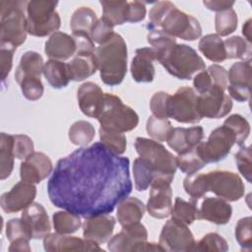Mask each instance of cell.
Returning a JSON list of instances; mask_svg holds the SVG:
<instances>
[{
	"label": "cell",
	"instance_id": "cell-1",
	"mask_svg": "<svg viewBox=\"0 0 252 252\" xmlns=\"http://www.w3.org/2000/svg\"><path fill=\"white\" fill-rule=\"evenodd\" d=\"M129 158L100 142L60 158L47 182L50 202L81 217L110 214L132 192Z\"/></svg>",
	"mask_w": 252,
	"mask_h": 252
},
{
	"label": "cell",
	"instance_id": "cell-8",
	"mask_svg": "<svg viewBox=\"0 0 252 252\" xmlns=\"http://www.w3.org/2000/svg\"><path fill=\"white\" fill-rule=\"evenodd\" d=\"M107 242V249L112 252L163 251L158 243L148 242L147 228L140 221L122 226V230Z\"/></svg>",
	"mask_w": 252,
	"mask_h": 252
},
{
	"label": "cell",
	"instance_id": "cell-10",
	"mask_svg": "<svg viewBox=\"0 0 252 252\" xmlns=\"http://www.w3.org/2000/svg\"><path fill=\"white\" fill-rule=\"evenodd\" d=\"M234 144H236L234 133L222 124L211 132L206 142H201L197 145V150L207 164L225 158Z\"/></svg>",
	"mask_w": 252,
	"mask_h": 252
},
{
	"label": "cell",
	"instance_id": "cell-37",
	"mask_svg": "<svg viewBox=\"0 0 252 252\" xmlns=\"http://www.w3.org/2000/svg\"><path fill=\"white\" fill-rule=\"evenodd\" d=\"M99 3L102 7V17L108 20L113 26L123 25L127 22V1L102 0Z\"/></svg>",
	"mask_w": 252,
	"mask_h": 252
},
{
	"label": "cell",
	"instance_id": "cell-32",
	"mask_svg": "<svg viewBox=\"0 0 252 252\" xmlns=\"http://www.w3.org/2000/svg\"><path fill=\"white\" fill-rule=\"evenodd\" d=\"M199 50L210 61L220 63L226 59L223 40L217 33H210L201 37Z\"/></svg>",
	"mask_w": 252,
	"mask_h": 252
},
{
	"label": "cell",
	"instance_id": "cell-41",
	"mask_svg": "<svg viewBox=\"0 0 252 252\" xmlns=\"http://www.w3.org/2000/svg\"><path fill=\"white\" fill-rule=\"evenodd\" d=\"M171 218L175 219L187 225L194 222L198 219V207L193 201H185L180 197H176L171 211Z\"/></svg>",
	"mask_w": 252,
	"mask_h": 252
},
{
	"label": "cell",
	"instance_id": "cell-12",
	"mask_svg": "<svg viewBox=\"0 0 252 252\" xmlns=\"http://www.w3.org/2000/svg\"><path fill=\"white\" fill-rule=\"evenodd\" d=\"M158 244L163 251L187 252L194 251L196 240L187 224L171 218L162 226Z\"/></svg>",
	"mask_w": 252,
	"mask_h": 252
},
{
	"label": "cell",
	"instance_id": "cell-3",
	"mask_svg": "<svg viewBox=\"0 0 252 252\" xmlns=\"http://www.w3.org/2000/svg\"><path fill=\"white\" fill-rule=\"evenodd\" d=\"M27 5L23 0L0 2V46L17 49L27 39Z\"/></svg>",
	"mask_w": 252,
	"mask_h": 252
},
{
	"label": "cell",
	"instance_id": "cell-59",
	"mask_svg": "<svg viewBox=\"0 0 252 252\" xmlns=\"http://www.w3.org/2000/svg\"><path fill=\"white\" fill-rule=\"evenodd\" d=\"M193 86L198 94H203L215 87L207 70H202L195 75L193 79Z\"/></svg>",
	"mask_w": 252,
	"mask_h": 252
},
{
	"label": "cell",
	"instance_id": "cell-23",
	"mask_svg": "<svg viewBox=\"0 0 252 252\" xmlns=\"http://www.w3.org/2000/svg\"><path fill=\"white\" fill-rule=\"evenodd\" d=\"M197 204V203H196ZM198 219L216 224H225L230 220L232 208L229 203L219 197H206L198 206Z\"/></svg>",
	"mask_w": 252,
	"mask_h": 252
},
{
	"label": "cell",
	"instance_id": "cell-55",
	"mask_svg": "<svg viewBox=\"0 0 252 252\" xmlns=\"http://www.w3.org/2000/svg\"><path fill=\"white\" fill-rule=\"evenodd\" d=\"M76 42L75 55H91L95 51L94 42L90 34L86 33H72Z\"/></svg>",
	"mask_w": 252,
	"mask_h": 252
},
{
	"label": "cell",
	"instance_id": "cell-15",
	"mask_svg": "<svg viewBox=\"0 0 252 252\" xmlns=\"http://www.w3.org/2000/svg\"><path fill=\"white\" fill-rule=\"evenodd\" d=\"M231 108V97L220 87H213L209 92L198 94V110L202 118H221L226 116Z\"/></svg>",
	"mask_w": 252,
	"mask_h": 252
},
{
	"label": "cell",
	"instance_id": "cell-52",
	"mask_svg": "<svg viewBox=\"0 0 252 252\" xmlns=\"http://www.w3.org/2000/svg\"><path fill=\"white\" fill-rule=\"evenodd\" d=\"M113 27L114 26L105 18L101 17L100 19H97L94 27L91 32V37L93 41L98 43L99 45L107 41L114 33Z\"/></svg>",
	"mask_w": 252,
	"mask_h": 252
},
{
	"label": "cell",
	"instance_id": "cell-58",
	"mask_svg": "<svg viewBox=\"0 0 252 252\" xmlns=\"http://www.w3.org/2000/svg\"><path fill=\"white\" fill-rule=\"evenodd\" d=\"M146 5L141 1L128 2L127 9V22L128 23H139L146 17Z\"/></svg>",
	"mask_w": 252,
	"mask_h": 252
},
{
	"label": "cell",
	"instance_id": "cell-42",
	"mask_svg": "<svg viewBox=\"0 0 252 252\" xmlns=\"http://www.w3.org/2000/svg\"><path fill=\"white\" fill-rule=\"evenodd\" d=\"M183 188L185 192L191 197V201L197 203L208 193L206 173H192L188 174L183 181Z\"/></svg>",
	"mask_w": 252,
	"mask_h": 252
},
{
	"label": "cell",
	"instance_id": "cell-17",
	"mask_svg": "<svg viewBox=\"0 0 252 252\" xmlns=\"http://www.w3.org/2000/svg\"><path fill=\"white\" fill-rule=\"evenodd\" d=\"M36 196V187L32 183L20 181L12 189L0 197V206L6 214H14L25 210L33 203Z\"/></svg>",
	"mask_w": 252,
	"mask_h": 252
},
{
	"label": "cell",
	"instance_id": "cell-29",
	"mask_svg": "<svg viewBox=\"0 0 252 252\" xmlns=\"http://www.w3.org/2000/svg\"><path fill=\"white\" fill-rule=\"evenodd\" d=\"M146 212L145 204L136 197H126L117 205L116 217L121 226L139 222Z\"/></svg>",
	"mask_w": 252,
	"mask_h": 252
},
{
	"label": "cell",
	"instance_id": "cell-31",
	"mask_svg": "<svg viewBox=\"0 0 252 252\" xmlns=\"http://www.w3.org/2000/svg\"><path fill=\"white\" fill-rule=\"evenodd\" d=\"M149 32L147 35L148 42L156 55V61L160 62L177 43L175 37L167 34L160 29L148 28Z\"/></svg>",
	"mask_w": 252,
	"mask_h": 252
},
{
	"label": "cell",
	"instance_id": "cell-50",
	"mask_svg": "<svg viewBox=\"0 0 252 252\" xmlns=\"http://www.w3.org/2000/svg\"><path fill=\"white\" fill-rule=\"evenodd\" d=\"M171 94L165 92H157L150 100V108L153 115L159 118H169V104Z\"/></svg>",
	"mask_w": 252,
	"mask_h": 252
},
{
	"label": "cell",
	"instance_id": "cell-53",
	"mask_svg": "<svg viewBox=\"0 0 252 252\" xmlns=\"http://www.w3.org/2000/svg\"><path fill=\"white\" fill-rule=\"evenodd\" d=\"M14 138V155L18 159H25L33 153V142L25 134L13 135Z\"/></svg>",
	"mask_w": 252,
	"mask_h": 252
},
{
	"label": "cell",
	"instance_id": "cell-54",
	"mask_svg": "<svg viewBox=\"0 0 252 252\" xmlns=\"http://www.w3.org/2000/svg\"><path fill=\"white\" fill-rule=\"evenodd\" d=\"M23 95L32 101L39 99L44 92V88L40 79H28L20 84Z\"/></svg>",
	"mask_w": 252,
	"mask_h": 252
},
{
	"label": "cell",
	"instance_id": "cell-25",
	"mask_svg": "<svg viewBox=\"0 0 252 252\" xmlns=\"http://www.w3.org/2000/svg\"><path fill=\"white\" fill-rule=\"evenodd\" d=\"M203 138L204 130L201 126L176 127L172 129L166 142L169 148L179 155L195 148L202 142Z\"/></svg>",
	"mask_w": 252,
	"mask_h": 252
},
{
	"label": "cell",
	"instance_id": "cell-46",
	"mask_svg": "<svg viewBox=\"0 0 252 252\" xmlns=\"http://www.w3.org/2000/svg\"><path fill=\"white\" fill-rule=\"evenodd\" d=\"M99 142L118 156L126 151L127 139L123 133L99 128Z\"/></svg>",
	"mask_w": 252,
	"mask_h": 252
},
{
	"label": "cell",
	"instance_id": "cell-44",
	"mask_svg": "<svg viewBox=\"0 0 252 252\" xmlns=\"http://www.w3.org/2000/svg\"><path fill=\"white\" fill-rule=\"evenodd\" d=\"M173 127L167 118H159L151 115L148 118L146 130L153 140L158 142H164L168 139Z\"/></svg>",
	"mask_w": 252,
	"mask_h": 252
},
{
	"label": "cell",
	"instance_id": "cell-9",
	"mask_svg": "<svg viewBox=\"0 0 252 252\" xmlns=\"http://www.w3.org/2000/svg\"><path fill=\"white\" fill-rule=\"evenodd\" d=\"M167 34L184 40L193 41L202 35V28L199 21L192 15L186 14L172 4L158 25Z\"/></svg>",
	"mask_w": 252,
	"mask_h": 252
},
{
	"label": "cell",
	"instance_id": "cell-14",
	"mask_svg": "<svg viewBox=\"0 0 252 252\" xmlns=\"http://www.w3.org/2000/svg\"><path fill=\"white\" fill-rule=\"evenodd\" d=\"M228 95L233 99L244 102L250 99L252 67L251 60L233 63L227 71Z\"/></svg>",
	"mask_w": 252,
	"mask_h": 252
},
{
	"label": "cell",
	"instance_id": "cell-45",
	"mask_svg": "<svg viewBox=\"0 0 252 252\" xmlns=\"http://www.w3.org/2000/svg\"><path fill=\"white\" fill-rule=\"evenodd\" d=\"M237 14L232 8L218 12L215 17V29L217 34L221 37L232 33L237 28Z\"/></svg>",
	"mask_w": 252,
	"mask_h": 252
},
{
	"label": "cell",
	"instance_id": "cell-2",
	"mask_svg": "<svg viewBox=\"0 0 252 252\" xmlns=\"http://www.w3.org/2000/svg\"><path fill=\"white\" fill-rule=\"evenodd\" d=\"M94 59L99 70L101 81L107 86L121 84L127 73L128 51L124 38L114 32L94 51Z\"/></svg>",
	"mask_w": 252,
	"mask_h": 252
},
{
	"label": "cell",
	"instance_id": "cell-47",
	"mask_svg": "<svg viewBox=\"0 0 252 252\" xmlns=\"http://www.w3.org/2000/svg\"><path fill=\"white\" fill-rule=\"evenodd\" d=\"M228 250L226 240L217 232H210L196 242L194 251H216L225 252Z\"/></svg>",
	"mask_w": 252,
	"mask_h": 252
},
{
	"label": "cell",
	"instance_id": "cell-43",
	"mask_svg": "<svg viewBox=\"0 0 252 252\" xmlns=\"http://www.w3.org/2000/svg\"><path fill=\"white\" fill-rule=\"evenodd\" d=\"M176 163L177 167L187 175L198 172L206 165L197 150V146L185 153L179 154L176 157Z\"/></svg>",
	"mask_w": 252,
	"mask_h": 252
},
{
	"label": "cell",
	"instance_id": "cell-60",
	"mask_svg": "<svg viewBox=\"0 0 252 252\" xmlns=\"http://www.w3.org/2000/svg\"><path fill=\"white\" fill-rule=\"evenodd\" d=\"M234 3H235L234 1H226V0H207L203 2V4L207 7V9L211 11H215L217 13L232 8Z\"/></svg>",
	"mask_w": 252,
	"mask_h": 252
},
{
	"label": "cell",
	"instance_id": "cell-36",
	"mask_svg": "<svg viewBox=\"0 0 252 252\" xmlns=\"http://www.w3.org/2000/svg\"><path fill=\"white\" fill-rule=\"evenodd\" d=\"M81 216L69 211H58L52 216L53 227L60 234H71L76 232L82 225Z\"/></svg>",
	"mask_w": 252,
	"mask_h": 252
},
{
	"label": "cell",
	"instance_id": "cell-20",
	"mask_svg": "<svg viewBox=\"0 0 252 252\" xmlns=\"http://www.w3.org/2000/svg\"><path fill=\"white\" fill-rule=\"evenodd\" d=\"M82 225L84 238L101 244L111 238L115 226V219L109 214L86 217Z\"/></svg>",
	"mask_w": 252,
	"mask_h": 252
},
{
	"label": "cell",
	"instance_id": "cell-39",
	"mask_svg": "<svg viewBox=\"0 0 252 252\" xmlns=\"http://www.w3.org/2000/svg\"><path fill=\"white\" fill-rule=\"evenodd\" d=\"M133 175L136 190L142 192L151 186L155 177V172L146 159L137 158L133 161Z\"/></svg>",
	"mask_w": 252,
	"mask_h": 252
},
{
	"label": "cell",
	"instance_id": "cell-22",
	"mask_svg": "<svg viewBox=\"0 0 252 252\" xmlns=\"http://www.w3.org/2000/svg\"><path fill=\"white\" fill-rule=\"evenodd\" d=\"M77 99L85 115L97 119L104 103V93L98 85L93 82L82 84L77 91Z\"/></svg>",
	"mask_w": 252,
	"mask_h": 252
},
{
	"label": "cell",
	"instance_id": "cell-18",
	"mask_svg": "<svg viewBox=\"0 0 252 252\" xmlns=\"http://www.w3.org/2000/svg\"><path fill=\"white\" fill-rule=\"evenodd\" d=\"M99 244L87 238H80L58 232L48 233L43 238V247L47 252L64 251H102Z\"/></svg>",
	"mask_w": 252,
	"mask_h": 252
},
{
	"label": "cell",
	"instance_id": "cell-49",
	"mask_svg": "<svg viewBox=\"0 0 252 252\" xmlns=\"http://www.w3.org/2000/svg\"><path fill=\"white\" fill-rule=\"evenodd\" d=\"M251 221V217H245L240 219L235 225V239L241 247V250L244 251H250L252 248Z\"/></svg>",
	"mask_w": 252,
	"mask_h": 252
},
{
	"label": "cell",
	"instance_id": "cell-28",
	"mask_svg": "<svg viewBox=\"0 0 252 252\" xmlns=\"http://www.w3.org/2000/svg\"><path fill=\"white\" fill-rule=\"evenodd\" d=\"M44 62L42 56L35 51L25 52L15 72V79L18 84L28 79H40L43 74Z\"/></svg>",
	"mask_w": 252,
	"mask_h": 252
},
{
	"label": "cell",
	"instance_id": "cell-48",
	"mask_svg": "<svg viewBox=\"0 0 252 252\" xmlns=\"http://www.w3.org/2000/svg\"><path fill=\"white\" fill-rule=\"evenodd\" d=\"M223 125L232 130L236 137V144L239 146L244 143L250 134V124L240 114H231L224 120Z\"/></svg>",
	"mask_w": 252,
	"mask_h": 252
},
{
	"label": "cell",
	"instance_id": "cell-6",
	"mask_svg": "<svg viewBox=\"0 0 252 252\" xmlns=\"http://www.w3.org/2000/svg\"><path fill=\"white\" fill-rule=\"evenodd\" d=\"M58 2L53 0H32L27 5L28 33L43 37L56 32L61 19L56 11Z\"/></svg>",
	"mask_w": 252,
	"mask_h": 252
},
{
	"label": "cell",
	"instance_id": "cell-5",
	"mask_svg": "<svg viewBox=\"0 0 252 252\" xmlns=\"http://www.w3.org/2000/svg\"><path fill=\"white\" fill-rule=\"evenodd\" d=\"M100 128L119 133L135 129L139 123L136 111L112 94H104V103L97 117Z\"/></svg>",
	"mask_w": 252,
	"mask_h": 252
},
{
	"label": "cell",
	"instance_id": "cell-35",
	"mask_svg": "<svg viewBox=\"0 0 252 252\" xmlns=\"http://www.w3.org/2000/svg\"><path fill=\"white\" fill-rule=\"evenodd\" d=\"M97 21L96 14L89 7H80L73 13L70 20V28L73 33H86L91 32Z\"/></svg>",
	"mask_w": 252,
	"mask_h": 252
},
{
	"label": "cell",
	"instance_id": "cell-61",
	"mask_svg": "<svg viewBox=\"0 0 252 252\" xmlns=\"http://www.w3.org/2000/svg\"><path fill=\"white\" fill-rule=\"evenodd\" d=\"M242 33H243V35L245 37L244 39L251 43V40H252L251 39V19H248L244 23V25L242 27Z\"/></svg>",
	"mask_w": 252,
	"mask_h": 252
},
{
	"label": "cell",
	"instance_id": "cell-27",
	"mask_svg": "<svg viewBox=\"0 0 252 252\" xmlns=\"http://www.w3.org/2000/svg\"><path fill=\"white\" fill-rule=\"evenodd\" d=\"M6 236L10 241V252H30L32 236L22 219H11L6 223Z\"/></svg>",
	"mask_w": 252,
	"mask_h": 252
},
{
	"label": "cell",
	"instance_id": "cell-19",
	"mask_svg": "<svg viewBox=\"0 0 252 252\" xmlns=\"http://www.w3.org/2000/svg\"><path fill=\"white\" fill-rule=\"evenodd\" d=\"M53 170L52 161L41 152H33L24 159L20 166L22 181L36 184L45 179Z\"/></svg>",
	"mask_w": 252,
	"mask_h": 252
},
{
	"label": "cell",
	"instance_id": "cell-56",
	"mask_svg": "<svg viewBox=\"0 0 252 252\" xmlns=\"http://www.w3.org/2000/svg\"><path fill=\"white\" fill-rule=\"evenodd\" d=\"M207 71L210 74L215 87H220L226 90L228 85V76L225 68L218 64H213L208 67Z\"/></svg>",
	"mask_w": 252,
	"mask_h": 252
},
{
	"label": "cell",
	"instance_id": "cell-30",
	"mask_svg": "<svg viewBox=\"0 0 252 252\" xmlns=\"http://www.w3.org/2000/svg\"><path fill=\"white\" fill-rule=\"evenodd\" d=\"M67 68L71 81L80 82L93 76L97 70L94 53L91 55H75L67 63Z\"/></svg>",
	"mask_w": 252,
	"mask_h": 252
},
{
	"label": "cell",
	"instance_id": "cell-26",
	"mask_svg": "<svg viewBox=\"0 0 252 252\" xmlns=\"http://www.w3.org/2000/svg\"><path fill=\"white\" fill-rule=\"evenodd\" d=\"M45 54L54 60L64 61L76 54V42L72 35L63 32H56L45 42Z\"/></svg>",
	"mask_w": 252,
	"mask_h": 252
},
{
	"label": "cell",
	"instance_id": "cell-7",
	"mask_svg": "<svg viewBox=\"0 0 252 252\" xmlns=\"http://www.w3.org/2000/svg\"><path fill=\"white\" fill-rule=\"evenodd\" d=\"M159 63L170 75L180 80H190L195 73L206 68L197 51L183 43H176Z\"/></svg>",
	"mask_w": 252,
	"mask_h": 252
},
{
	"label": "cell",
	"instance_id": "cell-57",
	"mask_svg": "<svg viewBox=\"0 0 252 252\" xmlns=\"http://www.w3.org/2000/svg\"><path fill=\"white\" fill-rule=\"evenodd\" d=\"M16 49L9 46H0V68L1 78L4 82L13 66V55Z\"/></svg>",
	"mask_w": 252,
	"mask_h": 252
},
{
	"label": "cell",
	"instance_id": "cell-33",
	"mask_svg": "<svg viewBox=\"0 0 252 252\" xmlns=\"http://www.w3.org/2000/svg\"><path fill=\"white\" fill-rule=\"evenodd\" d=\"M43 76L54 89L65 88L70 82L67 63L59 60L49 59L46 61L44 63Z\"/></svg>",
	"mask_w": 252,
	"mask_h": 252
},
{
	"label": "cell",
	"instance_id": "cell-24",
	"mask_svg": "<svg viewBox=\"0 0 252 252\" xmlns=\"http://www.w3.org/2000/svg\"><path fill=\"white\" fill-rule=\"evenodd\" d=\"M156 55L152 47H141L136 49L135 56L131 62V75L137 83H151L154 81L156 70L154 66Z\"/></svg>",
	"mask_w": 252,
	"mask_h": 252
},
{
	"label": "cell",
	"instance_id": "cell-21",
	"mask_svg": "<svg viewBox=\"0 0 252 252\" xmlns=\"http://www.w3.org/2000/svg\"><path fill=\"white\" fill-rule=\"evenodd\" d=\"M32 239L44 238L51 230V223L44 207L39 203H32L23 210L22 217Z\"/></svg>",
	"mask_w": 252,
	"mask_h": 252
},
{
	"label": "cell",
	"instance_id": "cell-40",
	"mask_svg": "<svg viewBox=\"0 0 252 252\" xmlns=\"http://www.w3.org/2000/svg\"><path fill=\"white\" fill-rule=\"evenodd\" d=\"M226 59L251 60V43L241 36H230L223 40Z\"/></svg>",
	"mask_w": 252,
	"mask_h": 252
},
{
	"label": "cell",
	"instance_id": "cell-13",
	"mask_svg": "<svg viewBox=\"0 0 252 252\" xmlns=\"http://www.w3.org/2000/svg\"><path fill=\"white\" fill-rule=\"evenodd\" d=\"M169 117L186 124H196L202 120L198 110V94L194 89L181 87L171 95Z\"/></svg>",
	"mask_w": 252,
	"mask_h": 252
},
{
	"label": "cell",
	"instance_id": "cell-16",
	"mask_svg": "<svg viewBox=\"0 0 252 252\" xmlns=\"http://www.w3.org/2000/svg\"><path fill=\"white\" fill-rule=\"evenodd\" d=\"M171 183L162 179H154L147 203L149 215L155 219H165L172 211V189Z\"/></svg>",
	"mask_w": 252,
	"mask_h": 252
},
{
	"label": "cell",
	"instance_id": "cell-11",
	"mask_svg": "<svg viewBox=\"0 0 252 252\" xmlns=\"http://www.w3.org/2000/svg\"><path fill=\"white\" fill-rule=\"evenodd\" d=\"M208 191L227 202H235L244 196L245 186L240 176L228 170H213L206 173Z\"/></svg>",
	"mask_w": 252,
	"mask_h": 252
},
{
	"label": "cell",
	"instance_id": "cell-38",
	"mask_svg": "<svg viewBox=\"0 0 252 252\" xmlns=\"http://www.w3.org/2000/svg\"><path fill=\"white\" fill-rule=\"evenodd\" d=\"M94 127L92 123L86 120L74 122L68 131V136L71 143L80 147L88 146L94 140Z\"/></svg>",
	"mask_w": 252,
	"mask_h": 252
},
{
	"label": "cell",
	"instance_id": "cell-51",
	"mask_svg": "<svg viewBox=\"0 0 252 252\" xmlns=\"http://www.w3.org/2000/svg\"><path fill=\"white\" fill-rule=\"evenodd\" d=\"M237 168L242 176L249 182H252V168H251V148L241 146L234 156Z\"/></svg>",
	"mask_w": 252,
	"mask_h": 252
},
{
	"label": "cell",
	"instance_id": "cell-34",
	"mask_svg": "<svg viewBox=\"0 0 252 252\" xmlns=\"http://www.w3.org/2000/svg\"><path fill=\"white\" fill-rule=\"evenodd\" d=\"M14 138L13 135L0 134V179L8 178L14 168Z\"/></svg>",
	"mask_w": 252,
	"mask_h": 252
},
{
	"label": "cell",
	"instance_id": "cell-4",
	"mask_svg": "<svg viewBox=\"0 0 252 252\" xmlns=\"http://www.w3.org/2000/svg\"><path fill=\"white\" fill-rule=\"evenodd\" d=\"M135 149L140 158L146 159L152 166L154 179H162L172 182L177 169L176 157L158 141L144 137L135 140Z\"/></svg>",
	"mask_w": 252,
	"mask_h": 252
}]
</instances>
